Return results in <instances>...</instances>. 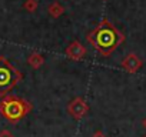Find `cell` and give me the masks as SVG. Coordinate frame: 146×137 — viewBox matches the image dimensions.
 I'll return each instance as SVG.
<instances>
[{
	"instance_id": "cell-10",
	"label": "cell",
	"mask_w": 146,
	"mask_h": 137,
	"mask_svg": "<svg viewBox=\"0 0 146 137\" xmlns=\"http://www.w3.org/2000/svg\"><path fill=\"white\" fill-rule=\"evenodd\" d=\"M0 137H15V136L9 130H2V131H0Z\"/></svg>"
},
{
	"instance_id": "cell-3",
	"label": "cell",
	"mask_w": 146,
	"mask_h": 137,
	"mask_svg": "<svg viewBox=\"0 0 146 137\" xmlns=\"http://www.w3.org/2000/svg\"><path fill=\"white\" fill-rule=\"evenodd\" d=\"M22 80L23 73H20L5 56H0V96H7Z\"/></svg>"
},
{
	"instance_id": "cell-4",
	"label": "cell",
	"mask_w": 146,
	"mask_h": 137,
	"mask_svg": "<svg viewBox=\"0 0 146 137\" xmlns=\"http://www.w3.org/2000/svg\"><path fill=\"white\" fill-rule=\"evenodd\" d=\"M67 111L70 113V116L76 120H82L88 111H89V106L88 103L85 101L83 97H75L67 106Z\"/></svg>"
},
{
	"instance_id": "cell-11",
	"label": "cell",
	"mask_w": 146,
	"mask_h": 137,
	"mask_svg": "<svg viewBox=\"0 0 146 137\" xmlns=\"http://www.w3.org/2000/svg\"><path fill=\"white\" fill-rule=\"evenodd\" d=\"M92 137H106V136H105L102 131H95V134H93Z\"/></svg>"
},
{
	"instance_id": "cell-1",
	"label": "cell",
	"mask_w": 146,
	"mask_h": 137,
	"mask_svg": "<svg viewBox=\"0 0 146 137\" xmlns=\"http://www.w3.org/2000/svg\"><path fill=\"white\" fill-rule=\"evenodd\" d=\"M86 39L100 54L109 56L123 40V36L109 23V20L103 19L100 24L86 36Z\"/></svg>"
},
{
	"instance_id": "cell-8",
	"label": "cell",
	"mask_w": 146,
	"mask_h": 137,
	"mask_svg": "<svg viewBox=\"0 0 146 137\" xmlns=\"http://www.w3.org/2000/svg\"><path fill=\"white\" fill-rule=\"evenodd\" d=\"M47 12H49V14H50L52 17L57 19V17H60V16L64 13V7H63L59 2H53V3L47 7Z\"/></svg>"
},
{
	"instance_id": "cell-7",
	"label": "cell",
	"mask_w": 146,
	"mask_h": 137,
	"mask_svg": "<svg viewBox=\"0 0 146 137\" xmlns=\"http://www.w3.org/2000/svg\"><path fill=\"white\" fill-rule=\"evenodd\" d=\"M43 63H44V57H43V54H40V53H37V51L32 53V54L27 57V64H29L30 67H33V68H39Z\"/></svg>"
},
{
	"instance_id": "cell-5",
	"label": "cell",
	"mask_w": 146,
	"mask_h": 137,
	"mask_svg": "<svg viewBox=\"0 0 146 137\" xmlns=\"http://www.w3.org/2000/svg\"><path fill=\"white\" fill-rule=\"evenodd\" d=\"M66 54H67V57L72 59V60H82V59L86 56V49H85V46H83L80 41L75 40V41H72V43L67 46Z\"/></svg>"
},
{
	"instance_id": "cell-9",
	"label": "cell",
	"mask_w": 146,
	"mask_h": 137,
	"mask_svg": "<svg viewBox=\"0 0 146 137\" xmlns=\"http://www.w3.org/2000/svg\"><path fill=\"white\" fill-rule=\"evenodd\" d=\"M23 7H25V10H27L29 13H33V12H36V9L39 7V2H37V0H26V3L23 5Z\"/></svg>"
},
{
	"instance_id": "cell-2",
	"label": "cell",
	"mask_w": 146,
	"mask_h": 137,
	"mask_svg": "<svg viewBox=\"0 0 146 137\" xmlns=\"http://www.w3.org/2000/svg\"><path fill=\"white\" fill-rule=\"evenodd\" d=\"M33 109L32 103L16 96H5L0 101V113L10 123H17Z\"/></svg>"
},
{
	"instance_id": "cell-6",
	"label": "cell",
	"mask_w": 146,
	"mask_h": 137,
	"mask_svg": "<svg viewBox=\"0 0 146 137\" xmlns=\"http://www.w3.org/2000/svg\"><path fill=\"white\" fill-rule=\"evenodd\" d=\"M123 67L126 68V70H129V72H136L137 68H139V66H140V61H139V59L135 56V54H129L125 60H123Z\"/></svg>"
}]
</instances>
